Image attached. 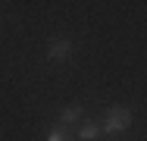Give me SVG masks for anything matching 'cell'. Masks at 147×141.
Segmentation results:
<instances>
[{
	"instance_id": "cell-1",
	"label": "cell",
	"mask_w": 147,
	"mask_h": 141,
	"mask_svg": "<svg viewBox=\"0 0 147 141\" xmlns=\"http://www.w3.org/2000/svg\"><path fill=\"white\" fill-rule=\"evenodd\" d=\"M131 129V107H110V110L103 113V122H100V132L107 135V138H119V135H125Z\"/></svg>"
},
{
	"instance_id": "cell-2",
	"label": "cell",
	"mask_w": 147,
	"mask_h": 141,
	"mask_svg": "<svg viewBox=\"0 0 147 141\" xmlns=\"http://www.w3.org/2000/svg\"><path fill=\"white\" fill-rule=\"evenodd\" d=\"M75 44L69 38H50L47 41V63H69Z\"/></svg>"
},
{
	"instance_id": "cell-3",
	"label": "cell",
	"mask_w": 147,
	"mask_h": 141,
	"mask_svg": "<svg viewBox=\"0 0 147 141\" xmlns=\"http://www.w3.org/2000/svg\"><path fill=\"white\" fill-rule=\"evenodd\" d=\"M63 129H75L78 122H82V104H69V107H63V113H59L57 119Z\"/></svg>"
},
{
	"instance_id": "cell-4",
	"label": "cell",
	"mask_w": 147,
	"mask_h": 141,
	"mask_svg": "<svg viewBox=\"0 0 147 141\" xmlns=\"http://www.w3.org/2000/svg\"><path fill=\"white\" fill-rule=\"evenodd\" d=\"M100 135H103V132H100V122H94V119L75 125V141H97Z\"/></svg>"
},
{
	"instance_id": "cell-5",
	"label": "cell",
	"mask_w": 147,
	"mask_h": 141,
	"mask_svg": "<svg viewBox=\"0 0 147 141\" xmlns=\"http://www.w3.org/2000/svg\"><path fill=\"white\" fill-rule=\"evenodd\" d=\"M44 141H72V135H69V129H63L59 122H53V125L47 129V138Z\"/></svg>"
}]
</instances>
